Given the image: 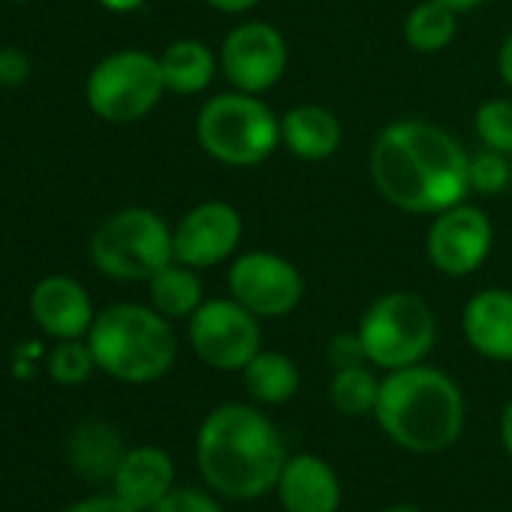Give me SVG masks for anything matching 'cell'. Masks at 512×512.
Here are the masks:
<instances>
[{
	"label": "cell",
	"mask_w": 512,
	"mask_h": 512,
	"mask_svg": "<svg viewBox=\"0 0 512 512\" xmlns=\"http://www.w3.org/2000/svg\"><path fill=\"white\" fill-rule=\"evenodd\" d=\"M368 166L377 193L407 214L434 217L470 193V154L449 130L422 118H404L380 130Z\"/></svg>",
	"instance_id": "6da1fadb"
},
{
	"label": "cell",
	"mask_w": 512,
	"mask_h": 512,
	"mask_svg": "<svg viewBox=\"0 0 512 512\" xmlns=\"http://www.w3.org/2000/svg\"><path fill=\"white\" fill-rule=\"evenodd\" d=\"M287 458L284 434L256 404H220L196 434L199 473L226 500H260L275 491Z\"/></svg>",
	"instance_id": "7a4b0ae2"
},
{
	"label": "cell",
	"mask_w": 512,
	"mask_h": 512,
	"mask_svg": "<svg viewBox=\"0 0 512 512\" xmlns=\"http://www.w3.org/2000/svg\"><path fill=\"white\" fill-rule=\"evenodd\" d=\"M464 395L458 383L425 362L386 371L374 419L380 431L407 452L434 455L449 449L464 428Z\"/></svg>",
	"instance_id": "3957f363"
},
{
	"label": "cell",
	"mask_w": 512,
	"mask_h": 512,
	"mask_svg": "<svg viewBox=\"0 0 512 512\" xmlns=\"http://www.w3.org/2000/svg\"><path fill=\"white\" fill-rule=\"evenodd\" d=\"M88 347L103 374L121 383H154L166 377L178 356L172 320L157 308L121 302L97 314Z\"/></svg>",
	"instance_id": "277c9868"
},
{
	"label": "cell",
	"mask_w": 512,
	"mask_h": 512,
	"mask_svg": "<svg viewBox=\"0 0 512 512\" xmlns=\"http://www.w3.org/2000/svg\"><path fill=\"white\" fill-rule=\"evenodd\" d=\"M199 148L232 169L266 163L281 145V118L260 94L223 91L202 103L196 115Z\"/></svg>",
	"instance_id": "5b68a950"
},
{
	"label": "cell",
	"mask_w": 512,
	"mask_h": 512,
	"mask_svg": "<svg viewBox=\"0 0 512 512\" xmlns=\"http://www.w3.org/2000/svg\"><path fill=\"white\" fill-rule=\"evenodd\" d=\"M356 335L365 347L368 365L398 371L431 356L437 344V317L422 296L395 290L368 305Z\"/></svg>",
	"instance_id": "8992f818"
},
{
	"label": "cell",
	"mask_w": 512,
	"mask_h": 512,
	"mask_svg": "<svg viewBox=\"0 0 512 512\" xmlns=\"http://www.w3.org/2000/svg\"><path fill=\"white\" fill-rule=\"evenodd\" d=\"M91 260L112 281H151L175 260L172 229L151 208H124L97 226Z\"/></svg>",
	"instance_id": "52a82bcc"
},
{
	"label": "cell",
	"mask_w": 512,
	"mask_h": 512,
	"mask_svg": "<svg viewBox=\"0 0 512 512\" xmlns=\"http://www.w3.org/2000/svg\"><path fill=\"white\" fill-rule=\"evenodd\" d=\"M166 94L160 58L142 49H121L106 55L88 76L85 97L97 118L109 124H133L154 112Z\"/></svg>",
	"instance_id": "ba28073f"
},
{
	"label": "cell",
	"mask_w": 512,
	"mask_h": 512,
	"mask_svg": "<svg viewBox=\"0 0 512 512\" xmlns=\"http://www.w3.org/2000/svg\"><path fill=\"white\" fill-rule=\"evenodd\" d=\"M187 338L199 362L226 374H241V368L263 350L260 317L232 296L205 299L187 320Z\"/></svg>",
	"instance_id": "9c48e42d"
},
{
	"label": "cell",
	"mask_w": 512,
	"mask_h": 512,
	"mask_svg": "<svg viewBox=\"0 0 512 512\" xmlns=\"http://www.w3.org/2000/svg\"><path fill=\"white\" fill-rule=\"evenodd\" d=\"M226 284L229 296L260 320H281L305 299V278L299 266L272 250H247L235 256Z\"/></svg>",
	"instance_id": "30bf717a"
},
{
	"label": "cell",
	"mask_w": 512,
	"mask_h": 512,
	"mask_svg": "<svg viewBox=\"0 0 512 512\" xmlns=\"http://www.w3.org/2000/svg\"><path fill=\"white\" fill-rule=\"evenodd\" d=\"M220 73L235 91L244 94H266L272 91L290 67L287 37L272 25L250 19L235 25L220 46Z\"/></svg>",
	"instance_id": "8fae6325"
},
{
	"label": "cell",
	"mask_w": 512,
	"mask_h": 512,
	"mask_svg": "<svg viewBox=\"0 0 512 512\" xmlns=\"http://www.w3.org/2000/svg\"><path fill=\"white\" fill-rule=\"evenodd\" d=\"M494 247L491 217L473 205L458 202L434 214L425 232V256L434 272L446 278H467L485 266Z\"/></svg>",
	"instance_id": "7c38bea8"
},
{
	"label": "cell",
	"mask_w": 512,
	"mask_h": 512,
	"mask_svg": "<svg viewBox=\"0 0 512 512\" xmlns=\"http://www.w3.org/2000/svg\"><path fill=\"white\" fill-rule=\"evenodd\" d=\"M244 238V220L235 205L208 199L190 208L172 229L175 260L190 269H214L226 263Z\"/></svg>",
	"instance_id": "4fadbf2b"
},
{
	"label": "cell",
	"mask_w": 512,
	"mask_h": 512,
	"mask_svg": "<svg viewBox=\"0 0 512 512\" xmlns=\"http://www.w3.org/2000/svg\"><path fill=\"white\" fill-rule=\"evenodd\" d=\"M31 317L46 335L58 341H73L88 335L97 320L88 290L67 275H52L34 287Z\"/></svg>",
	"instance_id": "5bb4252c"
},
{
	"label": "cell",
	"mask_w": 512,
	"mask_h": 512,
	"mask_svg": "<svg viewBox=\"0 0 512 512\" xmlns=\"http://www.w3.org/2000/svg\"><path fill=\"white\" fill-rule=\"evenodd\" d=\"M275 491H278L284 512H338L341 509V479L335 467L311 452L287 458Z\"/></svg>",
	"instance_id": "9a60e30c"
},
{
	"label": "cell",
	"mask_w": 512,
	"mask_h": 512,
	"mask_svg": "<svg viewBox=\"0 0 512 512\" xmlns=\"http://www.w3.org/2000/svg\"><path fill=\"white\" fill-rule=\"evenodd\" d=\"M464 341L491 362H512V290L488 287L467 299L461 311Z\"/></svg>",
	"instance_id": "2e32d148"
},
{
	"label": "cell",
	"mask_w": 512,
	"mask_h": 512,
	"mask_svg": "<svg viewBox=\"0 0 512 512\" xmlns=\"http://www.w3.org/2000/svg\"><path fill=\"white\" fill-rule=\"evenodd\" d=\"M112 485L124 503L151 512L175 488V464L160 446H136L124 452Z\"/></svg>",
	"instance_id": "e0dca14e"
},
{
	"label": "cell",
	"mask_w": 512,
	"mask_h": 512,
	"mask_svg": "<svg viewBox=\"0 0 512 512\" xmlns=\"http://www.w3.org/2000/svg\"><path fill=\"white\" fill-rule=\"evenodd\" d=\"M341 142H344L341 118L326 106L302 103L281 115V145L305 163L329 160L341 148Z\"/></svg>",
	"instance_id": "ac0fdd59"
},
{
	"label": "cell",
	"mask_w": 512,
	"mask_h": 512,
	"mask_svg": "<svg viewBox=\"0 0 512 512\" xmlns=\"http://www.w3.org/2000/svg\"><path fill=\"white\" fill-rule=\"evenodd\" d=\"M244 392L260 407H281L296 398L302 386L299 365L281 350H260L241 368Z\"/></svg>",
	"instance_id": "d6986e66"
},
{
	"label": "cell",
	"mask_w": 512,
	"mask_h": 512,
	"mask_svg": "<svg viewBox=\"0 0 512 512\" xmlns=\"http://www.w3.org/2000/svg\"><path fill=\"white\" fill-rule=\"evenodd\" d=\"M160 70H163L166 91L190 97V94H202L214 82L220 70V58L202 40H175L163 49Z\"/></svg>",
	"instance_id": "ffe728a7"
},
{
	"label": "cell",
	"mask_w": 512,
	"mask_h": 512,
	"mask_svg": "<svg viewBox=\"0 0 512 512\" xmlns=\"http://www.w3.org/2000/svg\"><path fill=\"white\" fill-rule=\"evenodd\" d=\"M148 293H151V308H157L166 320H190L196 308L205 302V290L196 269L178 260L163 266L148 281Z\"/></svg>",
	"instance_id": "44dd1931"
},
{
	"label": "cell",
	"mask_w": 512,
	"mask_h": 512,
	"mask_svg": "<svg viewBox=\"0 0 512 512\" xmlns=\"http://www.w3.org/2000/svg\"><path fill=\"white\" fill-rule=\"evenodd\" d=\"M458 34V13L437 0H419L404 19V43L419 55H440Z\"/></svg>",
	"instance_id": "7402d4cb"
},
{
	"label": "cell",
	"mask_w": 512,
	"mask_h": 512,
	"mask_svg": "<svg viewBox=\"0 0 512 512\" xmlns=\"http://www.w3.org/2000/svg\"><path fill=\"white\" fill-rule=\"evenodd\" d=\"M121 458H124V443L106 422H88L73 434V461L85 476L94 479L115 476Z\"/></svg>",
	"instance_id": "603a6c76"
},
{
	"label": "cell",
	"mask_w": 512,
	"mask_h": 512,
	"mask_svg": "<svg viewBox=\"0 0 512 512\" xmlns=\"http://www.w3.org/2000/svg\"><path fill=\"white\" fill-rule=\"evenodd\" d=\"M377 398H380V380L374 377V371L368 365H353V368L332 371L329 401H332V407L338 413H344V416L374 413Z\"/></svg>",
	"instance_id": "cb8c5ba5"
},
{
	"label": "cell",
	"mask_w": 512,
	"mask_h": 512,
	"mask_svg": "<svg viewBox=\"0 0 512 512\" xmlns=\"http://www.w3.org/2000/svg\"><path fill=\"white\" fill-rule=\"evenodd\" d=\"M473 130L491 151L512 157V100H485L473 112Z\"/></svg>",
	"instance_id": "d4e9b609"
},
{
	"label": "cell",
	"mask_w": 512,
	"mask_h": 512,
	"mask_svg": "<svg viewBox=\"0 0 512 512\" xmlns=\"http://www.w3.org/2000/svg\"><path fill=\"white\" fill-rule=\"evenodd\" d=\"M512 181V166L509 157L491 148H482L479 154H470V166H467V184L470 193L479 196H500Z\"/></svg>",
	"instance_id": "484cf974"
},
{
	"label": "cell",
	"mask_w": 512,
	"mask_h": 512,
	"mask_svg": "<svg viewBox=\"0 0 512 512\" xmlns=\"http://www.w3.org/2000/svg\"><path fill=\"white\" fill-rule=\"evenodd\" d=\"M97 368L94 353L88 344H82L79 338L73 341H61L52 356H49V374L55 383L61 386H79L91 377V371Z\"/></svg>",
	"instance_id": "4316f807"
},
{
	"label": "cell",
	"mask_w": 512,
	"mask_h": 512,
	"mask_svg": "<svg viewBox=\"0 0 512 512\" xmlns=\"http://www.w3.org/2000/svg\"><path fill=\"white\" fill-rule=\"evenodd\" d=\"M151 512H223V506L202 488H172Z\"/></svg>",
	"instance_id": "83f0119b"
},
{
	"label": "cell",
	"mask_w": 512,
	"mask_h": 512,
	"mask_svg": "<svg viewBox=\"0 0 512 512\" xmlns=\"http://www.w3.org/2000/svg\"><path fill=\"white\" fill-rule=\"evenodd\" d=\"M368 356H365V347L359 341L356 332L350 335H335L329 341V365L332 371H341V368H353V365H365Z\"/></svg>",
	"instance_id": "f1b7e54d"
},
{
	"label": "cell",
	"mask_w": 512,
	"mask_h": 512,
	"mask_svg": "<svg viewBox=\"0 0 512 512\" xmlns=\"http://www.w3.org/2000/svg\"><path fill=\"white\" fill-rule=\"evenodd\" d=\"M31 76V58L22 49H0V85L19 88Z\"/></svg>",
	"instance_id": "f546056e"
},
{
	"label": "cell",
	"mask_w": 512,
	"mask_h": 512,
	"mask_svg": "<svg viewBox=\"0 0 512 512\" xmlns=\"http://www.w3.org/2000/svg\"><path fill=\"white\" fill-rule=\"evenodd\" d=\"M64 512H139V509H133L130 503H124L118 494H109V497H88L82 503H73Z\"/></svg>",
	"instance_id": "4dcf8cb0"
},
{
	"label": "cell",
	"mask_w": 512,
	"mask_h": 512,
	"mask_svg": "<svg viewBox=\"0 0 512 512\" xmlns=\"http://www.w3.org/2000/svg\"><path fill=\"white\" fill-rule=\"evenodd\" d=\"M205 4L217 13H226V16H244V13L260 7L263 0H205Z\"/></svg>",
	"instance_id": "1f68e13d"
},
{
	"label": "cell",
	"mask_w": 512,
	"mask_h": 512,
	"mask_svg": "<svg viewBox=\"0 0 512 512\" xmlns=\"http://www.w3.org/2000/svg\"><path fill=\"white\" fill-rule=\"evenodd\" d=\"M497 76L512 91V34H506V40L497 49Z\"/></svg>",
	"instance_id": "d6a6232c"
},
{
	"label": "cell",
	"mask_w": 512,
	"mask_h": 512,
	"mask_svg": "<svg viewBox=\"0 0 512 512\" xmlns=\"http://www.w3.org/2000/svg\"><path fill=\"white\" fill-rule=\"evenodd\" d=\"M500 443H503V452L512 458V401L500 413Z\"/></svg>",
	"instance_id": "836d02e7"
},
{
	"label": "cell",
	"mask_w": 512,
	"mask_h": 512,
	"mask_svg": "<svg viewBox=\"0 0 512 512\" xmlns=\"http://www.w3.org/2000/svg\"><path fill=\"white\" fill-rule=\"evenodd\" d=\"M100 4L109 10V13H136L145 0H100Z\"/></svg>",
	"instance_id": "e575fe53"
},
{
	"label": "cell",
	"mask_w": 512,
	"mask_h": 512,
	"mask_svg": "<svg viewBox=\"0 0 512 512\" xmlns=\"http://www.w3.org/2000/svg\"><path fill=\"white\" fill-rule=\"evenodd\" d=\"M437 4H446L449 10H455L458 16H464V13L479 10L482 4H488V0H437Z\"/></svg>",
	"instance_id": "d590c367"
},
{
	"label": "cell",
	"mask_w": 512,
	"mask_h": 512,
	"mask_svg": "<svg viewBox=\"0 0 512 512\" xmlns=\"http://www.w3.org/2000/svg\"><path fill=\"white\" fill-rule=\"evenodd\" d=\"M383 512H419V509H413V506H389Z\"/></svg>",
	"instance_id": "8d00e7d4"
},
{
	"label": "cell",
	"mask_w": 512,
	"mask_h": 512,
	"mask_svg": "<svg viewBox=\"0 0 512 512\" xmlns=\"http://www.w3.org/2000/svg\"><path fill=\"white\" fill-rule=\"evenodd\" d=\"M10 4H31V0H10Z\"/></svg>",
	"instance_id": "74e56055"
}]
</instances>
